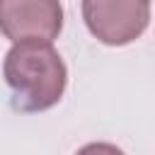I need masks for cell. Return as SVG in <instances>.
<instances>
[{
  "label": "cell",
  "instance_id": "4",
  "mask_svg": "<svg viewBox=\"0 0 155 155\" xmlns=\"http://www.w3.org/2000/svg\"><path fill=\"white\" fill-rule=\"evenodd\" d=\"M75 155H124V150L111 145V143H87Z\"/></svg>",
  "mask_w": 155,
  "mask_h": 155
},
{
  "label": "cell",
  "instance_id": "3",
  "mask_svg": "<svg viewBox=\"0 0 155 155\" xmlns=\"http://www.w3.org/2000/svg\"><path fill=\"white\" fill-rule=\"evenodd\" d=\"M2 34L15 44H51L63 27V7L56 0H2Z\"/></svg>",
  "mask_w": 155,
  "mask_h": 155
},
{
  "label": "cell",
  "instance_id": "2",
  "mask_svg": "<svg viewBox=\"0 0 155 155\" xmlns=\"http://www.w3.org/2000/svg\"><path fill=\"white\" fill-rule=\"evenodd\" d=\"M82 17L87 29L109 46H124L138 39L150 19V5L143 0H87L82 2Z\"/></svg>",
  "mask_w": 155,
  "mask_h": 155
},
{
  "label": "cell",
  "instance_id": "1",
  "mask_svg": "<svg viewBox=\"0 0 155 155\" xmlns=\"http://www.w3.org/2000/svg\"><path fill=\"white\" fill-rule=\"evenodd\" d=\"M5 82L17 111H44L53 107L65 90L68 70L51 44H15L5 56Z\"/></svg>",
  "mask_w": 155,
  "mask_h": 155
}]
</instances>
